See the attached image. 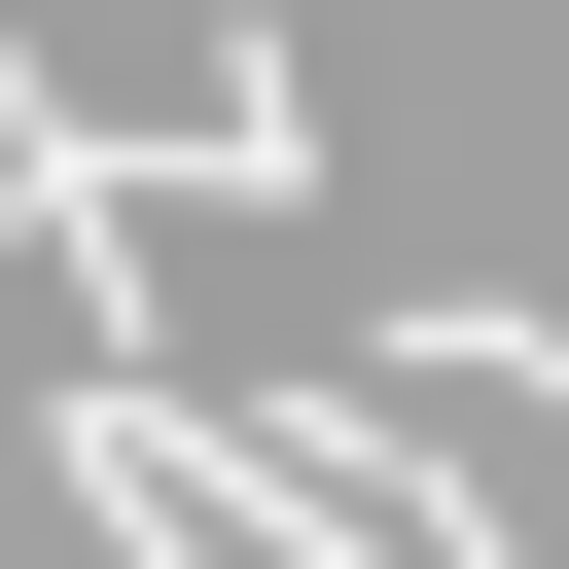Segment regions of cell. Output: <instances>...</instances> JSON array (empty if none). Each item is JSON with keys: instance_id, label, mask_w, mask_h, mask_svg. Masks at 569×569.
I'll list each match as a JSON object with an SVG mask.
<instances>
[{"instance_id": "6da1fadb", "label": "cell", "mask_w": 569, "mask_h": 569, "mask_svg": "<svg viewBox=\"0 0 569 569\" xmlns=\"http://www.w3.org/2000/svg\"><path fill=\"white\" fill-rule=\"evenodd\" d=\"M142 462H178L249 569H533V533L427 462V391H391V356H356V391H284V427H178V391H142Z\"/></svg>"}]
</instances>
